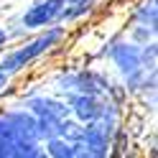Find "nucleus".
<instances>
[{
	"instance_id": "f257e3e1",
	"label": "nucleus",
	"mask_w": 158,
	"mask_h": 158,
	"mask_svg": "<svg viewBox=\"0 0 158 158\" xmlns=\"http://www.w3.org/2000/svg\"><path fill=\"white\" fill-rule=\"evenodd\" d=\"M59 38H61V28H56V31H48L44 36H38L36 41H31L28 46L23 48H15V51H10L8 56L0 59V72L3 74H13V72H21L23 66H28L33 61V59H38L44 51H48Z\"/></svg>"
},
{
	"instance_id": "20e7f679",
	"label": "nucleus",
	"mask_w": 158,
	"mask_h": 158,
	"mask_svg": "<svg viewBox=\"0 0 158 158\" xmlns=\"http://www.w3.org/2000/svg\"><path fill=\"white\" fill-rule=\"evenodd\" d=\"M5 44H8V33L3 31V28H0V48H3Z\"/></svg>"
},
{
	"instance_id": "f03ea898",
	"label": "nucleus",
	"mask_w": 158,
	"mask_h": 158,
	"mask_svg": "<svg viewBox=\"0 0 158 158\" xmlns=\"http://www.w3.org/2000/svg\"><path fill=\"white\" fill-rule=\"evenodd\" d=\"M61 8H64V0H41V3H36L23 15V26L26 28H41L46 23H51L61 13Z\"/></svg>"
},
{
	"instance_id": "7ed1b4c3",
	"label": "nucleus",
	"mask_w": 158,
	"mask_h": 158,
	"mask_svg": "<svg viewBox=\"0 0 158 158\" xmlns=\"http://www.w3.org/2000/svg\"><path fill=\"white\" fill-rule=\"evenodd\" d=\"M77 115L82 117V120H92V117L100 115V110L94 107V100H89V97H79L77 100Z\"/></svg>"
}]
</instances>
